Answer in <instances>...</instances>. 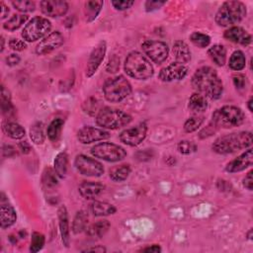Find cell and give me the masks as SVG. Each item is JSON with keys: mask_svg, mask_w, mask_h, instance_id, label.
<instances>
[{"mask_svg": "<svg viewBox=\"0 0 253 253\" xmlns=\"http://www.w3.org/2000/svg\"><path fill=\"white\" fill-rule=\"evenodd\" d=\"M191 84L197 93L211 100H217L222 96L223 84L215 69L210 66H202L196 70L191 79Z\"/></svg>", "mask_w": 253, "mask_h": 253, "instance_id": "1", "label": "cell"}, {"mask_svg": "<svg viewBox=\"0 0 253 253\" xmlns=\"http://www.w3.org/2000/svg\"><path fill=\"white\" fill-rule=\"evenodd\" d=\"M251 131H238L219 136L214 140L211 149L217 154H230L252 145Z\"/></svg>", "mask_w": 253, "mask_h": 253, "instance_id": "2", "label": "cell"}, {"mask_svg": "<svg viewBox=\"0 0 253 253\" xmlns=\"http://www.w3.org/2000/svg\"><path fill=\"white\" fill-rule=\"evenodd\" d=\"M124 69L129 77L136 80H147L154 74L149 59L139 51H131L126 55Z\"/></svg>", "mask_w": 253, "mask_h": 253, "instance_id": "3", "label": "cell"}, {"mask_svg": "<svg viewBox=\"0 0 253 253\" xmlns=\"http://www.w3.org/2000/svg\"><path fill=\"white\" fill-rule=\"evenodd\" d=\"M247 14L246 6L240 1H225L215 13L214 21L220 27H233L241 22Z\"/></svg>", "mask_w": 253, "mask_h": 253, "instance_id": "4", "label": "cell"}, {"mask_svg": "<svg viewBox=\"0 0 253 253\" xmlns=\"http://www.w3.org/2000/svg\"><path fill=\"white\" fill-rule=\"evenodd\" d=\"M244 121L245 114L240 108L226 105L212 113L211 123L218 129L239 126L244 123Z\"/></svg>", "mask_w": 253, "mask_h": 253, "instance_id": "5", "label": "cell"}, {"mask_svg": "<svg viewBox=\"0 0 253 253\" xmlns=\"http://www.w3.org/2000/svg\"><path fill=\"white\" fill-rule=\"evenodd\" d=\"M132 88L128 80L123 76L118 75L114 78L108 79L103 86V94L107 101L111 103H120L131 94Z\"/></svg>", "mask_w": 253, "mask_h": 253, "instance_id": "6", "label": "cell"}, {"mask_svg": "<svg viewBox=\"0 0 253 253\" xmlns=\"http://www.w3.org/2000/svg\"><path fill=\"white\" fill-rule=\"evenodd\" d=\"M131 122V117L118 109L105 107L96 115V124L102 128L118 129L127 126Z\"/></svg>", "mask_w": 253, "mask_h": 253, "instance_id": "7", "label": "cell"}, {"mask_svg": "<svg viewBox=\"0 0 253 253\" xmlns=\"http://www.w3.org/2000/svg\"><path fill=\"white\" fill-rule=\"evenodd\" d=\"M50 30L51 23L47 18L36 16L26 24L21 35L25 42H33L46 37Z\"/></svg>", "mask_w": 253, "mask_h": 253, "instance_id": "8", "label": "cell"}, {"mask_svg": "<svg viewBox=\"0 0 253 253\" xmlns=\"http://www.w3.org/2000/svg\"><path fill=\"white\" fill-rule=\"evenodd\" d=\"M90 152L94 157L107 162H119L126 157V149L112 142H100L95 144Z\"/></svg>", "mask_w": 253, "mask_h": 253, "instance_id": "9", "label": "cell"}, {"mask_svg": "<svg viewBox=\"0 0 253 253\" xmlns=\"http://www.w3.org/2000/svg\"><path fill=\"white\" fill-rule=\"evenodd\" d=\"M74 166L76 170L83 176L100 177L104 174L103 164L85 154H79L74 159Z\"/></svg>", "mask_w": 253, "mask_h": 253, "instance_id": "10", "label": "cell"}, {"mask_svg": "<svg viewBox=\"0 0 253 253\" xmlns=\"http://www.w3.org/2000/svg\"><path fill=\"white\" fill-rule=\"evenodd\" d=\"M144 54L156 64L163 63L169 55V47L166 42L161 41L147 40L141 43Z\"/></svg>", "mask_w": 253, "mask_h": 253, "instance_id": "11", "label": "cell"}, {"mask_svg": "<svg viewBox=\"0 0 253 253\" xmlns=\"http://www.w3.org/2000/svg\"><path fill=\"white\" fill-rule=\"evenodd\" d=\"M147 133V126L145 123H139L133 127L126 128L120 133V140L129 146L139 145Z\"/></svg>", "mask_w": 253, "mask_h": 253, "instance_id": "12", "label": "cell"}, {"mask_svg": "<svg viewBox=\"0 0 253 253\" xmlns=\"http://www.w3.org/2000/svg\"><path fill=\"white\" fill-rule=\"evenodd\" d=\"M107 51V43L105 41H100L90 52L88 57L87 66H86V76L88 78L92 77L96 71L98 70L99 66L101 65L105 54Z\"/></svg>", "mask_w": 253, "mask_h": 253, "instance_id": "13", "label": "cell"}, {"mask_svg": "<svg viewBox=\"0 0 253 253\" xmlns=\"http://www.w3.org/2000/svg\"><path fill=\"white\" fill-rule=\"evenodd\" d=\"M64 42V38L60 32L54 31L44 37L36 46V53L38 55H44L50 53L56 48L60 47Z\"/></svg>", "mask_w": 253, "mask_h": 253, "instance_id": "14", "label": "cell"}, {"mask_svg": "<svg viewBox=\"0 0 253 253\" xmlns=\"http://www.w3.org/2000/svg\"><path fill=\"white\" fill-rule=\"evenodd\" d=\"M110 136L111 133L108 130L90 126H83L77 131V139L83 144H90L93 142L102 141L108 139Z\"/></svg>", "mask_w": 253, "mask_h": 253, "instance_id": "15", "label": "cell"}, {"mask_svg": "<svg viewBox=\"0 0 253 253\" xmlns=\"http://www.w3.org/2000/svg\"><path fill=\"white\" fill-rule=\"evenodd\" d=\"M188 67L186 64L179 62H172L169 65L163 67L158 74V77L163 82H171L174 80H181L188 74Z\"/></svg>", "mask_w": 253, "mask_h": 253, "instance_id": "16", "label": "cell"}, {"mask_svg": "<svg viewBox=\"0 0 253 253\" xmlns=\"http://www.w3.org/2000/svg\"><path fill=\"white\" fill-rule=\"evenodd\" d=\"M40 7L43 15L51 18L62 17L68 11V3L63 0H43L40 2Z\"/></svg>", "mask_w": 253, "mask_h": 253, "instance_id": "17", "label": "cell"}, {"mask_svg": "<svg viewBox=\"0 0 253 253\" xmlns=\"http://www.w3.org/2000/svg\"><path fill=\"white\" fill-rule=\"evenodd\" d=\"M252 163H253V151H252V148H248L243 153L238 155L236 158L229 161L225 166V170L228 173L241 172L247 169L248 167L252 166Z\"/></svg>", "mask_w": 253, "mask_h": 253, "instance_id": "18", "label": "cell"}, {"mask_svg": "<svg viewBox=\"0 0 253 253\" xmlns=\"http://www.w3.org/2000/svg\"><path fill=\"white\" fill-rule=\"evenodd\" d=\"M224 39L241 45H248L252 42L251 35L241 27L233 26L227 29L223 34Z\"/></svg>", "mask_w": 253, "mask_h": 253, "instance_id": "19", "label": "cell"}, {"mask_svg": "<svg viewBox=\"0 0 253 253\" xmlns=\"http://www.w3.org/2000/svg\"><path fill=\"white\" fill-rule=\"evenodd\" d=\"M57 218L59 232L61 236L62 244L68 248L70 245V227H69V217L65 206H60L57 210Z\"/></svg>", "mask_w": 253, "mask_h": 253, "instance_id": "20", "label": "cell"}, {"mask_svg": "<svg viewBox=\"0 0 253 253\" xmlns=\"http://www.w3.org/2000/svg\"><path fill=\"white\" fill-rule=\"evenodd\" d=\"M105 189V186L100 182L83 181L78 186V192L80 196L86 200H93L98 197Z\"/></svg>", "mask_w": 253, "mask_h": 253, "instance_id": "21", "label": "cell"}, {"mask_svg": "<svg viewBox=\"0 0 253 253\" xmlns=\"http://www.w3.org/2000/svg\"><path fill=\"white\" fill-rule=\"evenodd\" d=\"M172 52L175 57V61L182 64L188 63L192 58L191 50L188 44L181 40L174 42L172 46Z\"/></svg>", "mask_w": 253, "mask_h": 253, "instance_id": "22", "label": "cell"}, {"mask_svg": "<svg viewBox=\"0 0 253 253\" xmlns=\"http://www.w3.org/2000/svg\"><path fill=\"white\" fill-rule=\"evenodd\" d=\"M17 220V213L15 209L9 205L1 203L0 208V226L2 229H6L12 226Z\"/></svg>", "mask_w": 253, "mask_h": 253, "instance_id": "23", "label": "cell"}, {"mask_svg": "<svg viewBox=\"0 0 253 253\" xmlns=\"http://www.w3.org/2000/svg\"><path fill=\"white\" fill-rule=\"evenodd\" d=\"M104 5V1H96V0H89L84 3L83 7V14L85 21L87 23L93 22L100 14Z\"/></svg>", "mask_w": 253, "mask_h": 253, "instance_id": "24", "label": "cell"}, {"mask_svg": "<svg viewBox=\"0 0 253 253\" xmlns=\"http://www.w3.org/2000/svg\"><path fill=\"white\" fill-rule=\"evenodd\" d=\"M90 211L95 216H107L114 214L117 211V209L114 205L102 202V201H93L90 204Z\"/></svg>", "mask_w": 253, "mask_h": 253, "instance_id": "25", "label": "cell"}, {"mask_svg": "<svg viewBox=\"0 0 253 253\" xmlns=\"http://www.w3.org/2000/svg\"><path fill=\"white\" fill-rule=\"evenodd\" d=\"M2 129L5 132V134L12 139H21L26 134L25 128L16 122L8 121L3 123Z\"/></svg>", "mask_w": 253, "mask_h": 253, "instance_id": "26", "label": "cell"}, {"mask_svg": "<svg viewBox=\"0 0 253 253\" xmlns=\"http://www.w3.org/2000/svg\"><path fill=\"white\" fill-rule=\"evenodd\" d=\"M110 226L109 220L100 219L87 227V234L93 238H102L108 232Z\"/></svg>", "mask_w": 253, "mask_h": 253, "instance_id": "27", "label": "cell"}, {"mask_svg": "<svg viewBox=\"0 0 253 253\" xmlns=\"http://www.w3.org/2000/svg\"><path fill=\"white\" fill-rule=\"evenodd\" d=\"M208 55L217 65L223 66L226 61V49L222 44H213L208 49Z\"/></svg>", "mask_w": 253, "mask_h": 253, "instance_id": "28", "label": "cell"}, {"mask_svg": "<svg viewBox=\"0 0 253 253\" xmlns=\"http://www.w3.org/2000/svg\"><path fill=\"white\" fill-rule=\"evenodd\" d=\"M68 168V155L65 151L57 153L53 161V169L60 179L65 178Z\"/></svg>", "mask_w": 253, "mask_h": 253, "instance_id": "29", "label": "cell"}, {"mask_svg": "<svg viewBox=\"0 0 253 253\" xmlns=\"http://www.w3.org/2000/svg\"><path fill=\"white\" fill-rule=\"evenodd\" d=\"M1 111L3 116L12 118L15 115V108L11 102L10 92L2 85L1 86Z\"/></svg>", "mask_w": 253, "mask_h": 253, "instance_id": "30", "label": "cell"}, {"mask_svg": "<svg viewBox=\"0 0 253 253\" xmlns=\"http://www.w3.org/2000/svg\"><path fill=\"white\" fill-rule=\"evenodd\" d=\"M188 107L194 113H202L208 109V102L205 96L196 92L189 98Z\"/></svg>", "mask_w": 253, "mask_h": 253, "instance_id": "31", "label": "cell"}, {"mask_svg": "<svg viewBox=\"0 0 253 253\" xmlns=\"http://www.w3.org/2000/svg\"><path fill=\"white\" fill-rule=\"evenodd\" d=\"M88 224V213L85 211H79L76 212L73 220L71 229L74 234H79L87 229Z\"/></svg>", "mask_w": 253, "mask_h": 253, "instance_id": "32", "label": "cell"}, {"mask_svg": "<svg viewBox=\"0 0 253 253\" xmlns=\"http://www.w3.org/2000/svg\"><path fill=\"white\" fill-rule=\"evenodd\" d=\"M131 168L129 164H122L110 170V179L114 182H124L129 176Z\"/></svg>", "mask_w": 253, "mask_h": 253, "instance_id": "33", "label": "cell"}, {"mask_svg": "<svg viewBox=\"0 0 253 253\" xmlns=\"http://www.w3.org/2000/svg\"><path fill=\"white\" fill-rule=\"evenodd\" d=\"M246 65V57L245 54L243 53V51L237 49L234 50L228 60V66L230 69L234 70V71H240L242 69H244Z\"/></svg>", "mask_w": 253, "mask_h": 253, "instance_id": "34", "label": "cell"}, {"mask_svg": "<svg viewBox=\"0 0 253 253\" xmlns=\"http://www.w3.org/2000/svg\"><path fill=\"white\" fill-rule=\"evenodd\" d=\"M28 19L29 16L26 14H15L3 24V28L7 31L14 32L23 26L28 21Z\"/></svg>", "mask_w": 253, "mask_h": 253, "instance_id": "35", "label": "cell"}, {"mask_svg": "<svg viewBox=\"0 0 253 253\" xmlns=\"http://www.w3.org/2000/svg\"><path fill=\"white\" fill-rule=\"evenodd\" d=\"M64 121L62 119H54L47 126L46 134L50 141H56L61 133V129L63 127Z\"/></svg>", "mask_w": 253, "mask_h": 253, "instance_id": "36", "label": "cell"}, {"mask_svg": "<svg viewBox=\"0 0 253 253\" xmlns=\"http://www.w3.org/2000/svg\"><path fill=\"white\" fill-rule=\"evenodd\" d=\"M58 176L54 169L50 167L44 168L42 175V183L45 188H54L58 184Z\"/></svg>", "mask_w": 253, "mask_h": 253, "instance_id": "37", "label": "cell"}, {"mask_svg": "<svg viewBox=\"0 0 253 253\" xmlns=\"http://www.w3.org/2000/svg\"><path fill=\"white\" fill-rule=\"evenodd\" d=\"M30 137L32 141L36 144H42L44 141V132H43V126L42 123L38 122L31 126L30 128Z\"/></svg>", "mask_w": 253, "mask_h": 253, "instance_id": "38", "label": "cell"}, {"mask_svg": "<svg viewBox=\"0 0 253 253\" xmlns=\"http://www.w3.org/2000/svg\"><path fill=\"white\" fill-rule=\"evenodd\" d=\"M190 41L194 45L200 48H205L211 43V37L200 32H194L190 36Z\"/></svg>", "mask_w": 253, "mask_h": 253, "instance_id": "39", "label": "cell"}, {"mask_svg": "<svg viewBox=\"0 0 253 253\" xmlns=\"http://www.w3.org/2000/svg\"><path fill=\"white\" fill-rule=\"evenodd\" d=\"M204 122H205V118L203 116L191 117L184 123V130L188 133L194 132L201 127Z\"/></svg>", "mask_w": 253, "mask_h": 253, "instance_id": "40", "label": "cell"}, {"mask_svg": "<svg viewBox=\"0 0 253 253\" xmlns=\"http://www.w3.org/2000/svg\"><path fill=\"white\" fill-rule=\"evenodd\" d=\"M13 7L21 12L24 13H32L36 10V4L34 1L31 0H19V1H12L11 2Z\"/></svg>", "mask_w": 253, "mask_h": 253, "instance_id": "41", "label": "cell"}, {"mask_svg": "<svg viewBox=\"0 0 253 253\" xmlns=\"http://www.w3.org/2000/svg\"><path fill=\"white\" fill-rule=\"evenodd\" d=\"M44 242H45V238H44L43 234H42V233H40L38 231L33 232L32 238H31L30 251L33 252V253L39 252L40 250L42 249V247L44 245Z\"/></svg>", "mask_w": 253, "mask_h": 253, "instance_id": "42", "label": "cell"}, {"mask_svg": "<svg viewBox=\"0 0 253 253\" xmlns=\"http://www.w3.org/2000/svg\"><path fill=\"white\" fill-rule=\"evenodd\" d=\"M82 109L86 114H88L90 116H95L100 111L99 110V101L94 97H89L83 102Z\"/></svg>", "mask_w": 253, "mask_h": 253, "instance_id": "43", "label": "cell"}, {"mask_svg": "<svg viewBox=\"0 0 253 253\" xmlns=\"http://www.w3.org/2000/svg\"><path fill=\"white\" fill-rule=\"evenodd\" d=\"M177 149L180 153L188 155L194 153L197 150V145L190 140H181L177 145Z\"/></svg>", "mask_w": 253, "mask_h": 253, "instance_id": "44", "label": "cell"}, {"mask_svg": "<svg viewBox=\"0 0 253 253\" xmlns=\"http://www.w3.org/2000/svg\"><path fill=\"white\" fill-rule=\"evenodd\" d=\"M232 81H233L234 87L237 90H244L247 86V78L245 75H243L241 73L234 74L232 76Z\"/></svg>", "mask_w": 253, "mask_h": 253, "instance_id": "45", "label": "cell"}, {"mask_svg": "<svg viewBox=\"0 0 253 253\" xmlns=\"http://www.w3.org/2000/svg\"><path fill=\"white\" fill-rule=\"evenodd\" d=\"M113 7L118 11H125L134 5V1L130 0H113L111 1Z\"/></svg>", "mask_w": 253, "mask_h": 253, "instance_id": "46", "label": "cell"}, {"mask_svg": "<svg viewBox=\"0 0 253 253\" xmlns=\"http://www.w3.org/2000/svg\"><path fill=\"white\" fill-rule=\"evenodd\" d=\"M119 69H120V58L116 54H113L109 58V61L106 66V70L109 73H116Z\"/></svg>", "mask_w": 253, "mask_h": 253, "instance_id": "47", "label": "cell"}, {"mask_svg": "<svg viewBox=\"0 0 253 253\" xmlns=\"http://www.w3.org/2000/svg\"><path fill=\"white\" fill-rule=\"evenodd\" d=\"M166 4V1L160 0H147L144 3V9L146 12H153L160 9L163 5Z\"/></svg>", "mask_w": 253, "mask_h": 253, "instance_id": "48", "label": "cell"}, {"mask_svg": "<svg viewBox=\"0 0 253 253\" xmlns=\"http://www.w3.org/2000/svg\"><path fill=\"white\" fill-rule=\"evenodd\" d=\"M8 44H9L10 48L15 50V51H22V50L27 48V43H26L25 41H22V40H19V39H15V38L10 39Z\"/></svg>", "mask_w": 253, "mask_h": 253, "instance_id": "49", "label": "cell"}, {"mask_svg": "<svg viewBox=\"0 0 253 253\" xmlns=\"http://www.w3.org/2000/svg\"><path fill=\"white\" fill-rule=\"evenodd\" d=\"M216 130H217V128L211 123H210L205 128H203L200 131L199 136H200V138H206V137H209V136L212 135Z\"/></svg>", "mask_w": 253, "mask_h": 253, "instance_id": "50", "label": "cell"}, {"mask_svg": "<svg viewBox=\"0 0 253 253\" xmlns=\"http://www.w3.org/2000/svg\"><path fill=\"white\" fill-rule=\"evenodd\" d=\"M5 61H6V64L9 66H15L20 63L21 57L17 53H12L5 58Z\"/></svg>", "mask_w": 253, "mask_h": 253, "instance_id": "51", "label": "cell"}, {"mask_svg": "<svg viewBox=\"0 0 253 253\" xmlns=\"http://www.w3.org/2000/svg\"><path fill=\"white\" fill-rule=\"evenodd\" d=\"M2 153H3V156H4V157H8V158L14 157L15 155H17L16 149H15L12 145H9V144L3 145Z\"/></svg>", "mask_w": 253, "mask_h": 253, "instance_id": "52", "label": "cell"}, {"mask_svg": "<svg viewBox=\"0 0 253 253\" xmlns=\"http://www.w3.org/2000/svg\"><path fill=\"white\" fill-rule=\"evenodd\" d=\"M252 174H253V170H250L246 176L244 177L243 179V186L249 190V191H252V188H253V178H252Z\"/></svg>", "mask_w": 253, "mask_h": 253, "instance_id": "53", "label": "cell"}, {"mask_svg": "<svg viewBox=\"0 0 253 253\" xmlns=\"http://www.w3.org/2000/svg\"><path fill=\"white\" fill-rule=\"evenodd\" d=\"M18 146H19V149L24 153V154H28V153H30V151H31V149H32V147H31V145H30V143L28 142V141H21V142H19V144H18Z\"/></svg>", "mask_w": 253, "mask_h": 253, "instance_id": "54", "label": "cell"}, {"mask_svg": "<svg viewBox=\"0 0 253 253\" xmlns=\"http://www.w3.org/2000/svg\"><path fill=\"white\" fill-rule=\"evenodd\" d=\"M142 252H148V253H158V252H161V247L157 244H153L151 246H148V247H145L143 249H141Z\"/></svg>", "mask_w": 253, "mask_h": 253, "instance_id": "55", "label": "cell"}, {"mask_svg": "<svg viewBox=\"0 0 253 253\" xmlns=\"http://www.w3.org/2000/svg\"><path fill=\"white\" fill-rule=\"evenodd\" d=\"M149 150H147V149H145V150H142V151H138L137 153H136V157H137V159H139V160H148V159H151V157H152V154H147L146 155V153L148 152Z\"/></svg>", "mask_w": 253, "mask_h": 253, "instance_id": "56", "label": "cell"}, {"mask_svg": "<svg viewBox=\"0 0 253 253\" xmlns=\"http://www.w3.org/2000/svg\"><path fill=\"white\" fill-rule=\"evenodd\" d=\"M90 251H92V252H98V253H103V252H106L107 250H106L105 247H103V246H101V245H98V246H96V247L87 248V249L83 250V252H90Z\"/></svg>", "mask_w": 253, "mask_h": 253, "instance_id": "57", "label": "cell"}, {"mask_svg": "<svg viewBox=\"0 0 253 253\" xmlns=\"http://www.w3.org/2000/svg\"><path fill=\"white\" fill-rule=\"evenodd\" d=\"M0 6H1V19H5L9 14V8L3 2L0 3Z\"/></svg>", "mask_w": 253, "mask_h": 253, "instance_id": "58", "label": "cell"}, {"mask_svg": "<svg viewBox=\"0 0 253 253\" xmlns=\"http://www.w3.org/2000/svg\"><path fill=\"white\" fill-rule=\"evenodd\" d=\"M252 103H253V99L252 97L247 101V108L249 110V112H253V108H252Z\"/></svg>", "mask_w": 253, "mask_h": 253, "instance_id": "59", "label": "cell"}, {"mask_svg": "<svg viewBox=\"0 0 253 253\" xmlns=\"http://www.w3.org/2000/svg\"><path fill=\"white\" fill-rule=\"evenodd\" d=\"M0 42H1V48H0V51L2 52V51L4 50V44H5V40H4V37H3V36H1Z\"/></svg>", "mask_w": 253, "mask_h": 253, "instance_id": "60", "label": "cell"}, {"mask_svg": "<svg viewBox=\"0 0 253 253\" xmlns=\"http://www.w3.org/2000/svg\"><path fill=\"white\" fill-rule=\"evenodd\" d=\"M246 237H247V239H249V240H252V228H250L249 229V231L246 233Z\"/></svg>", "mask_w": 253, "mask_h": 253, "instance_id": "61", "label": "cell"}, {"mask_svg": "<svg viewBox=\"0 0 253 253\" xmlns=\"http://www.w3.org/2000/svg\"><path fill=\"white\" fill-rule=\"evenodd\" d=\"M19 235H20V237H21V238H25V236L27 235V233H26V231L21 230V231L19 232Z\"/></svg>", "mask_w": 253, "mask_h": 253, "instance_id": "62", "label": "cell"}, {"mask_svg": "<svg viewBox=\"0 0 253 253\" xmlns=\"http://www.w3.org/2000/svg\"><path fill=\"white\" fill-rule=\"evenodd\" d=\"M9 239L12 241V243L13 244H15V243H17V239H16V237L15 236H13V235H11L10 237H9Z\"/></svg>", "mask_w": 253, "mask_h": 253, "instance_id": "63", "label": "cell"}]
</instances>
